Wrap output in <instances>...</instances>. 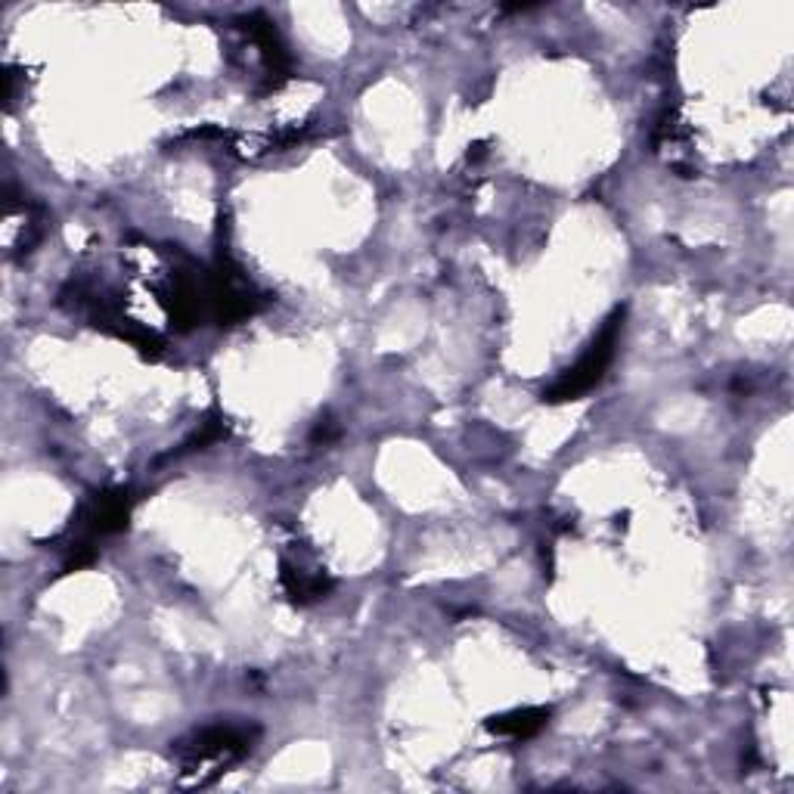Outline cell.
Listing matches in <instances>:
<instances>
[{"label":"cell","mask_w":794,"mask_h":794,"mask_svg":"<svg viewBox=\"0 0 794 794\" xmlns=\"http://www.w3.org/2000/svg\"><path fill=\"white\" fill-rule=\"evenodd\" d=\"M621 323H624V311H615V314L605 320V326H602L600 335L593 339V345L586 348L584 358L577 360L569 373L562 375L553 389L546 391V398H550V401H574V398L586 394V391L593 389V385H600L605 370H609V366H612V360H615L617 332H621Z\"/></svg>","instance_id":"2"},{"label":"cell","mask_w":794,"mask_h":794,"mask_svg":"<svg viewBox=\"0 0 794 794\" xmlns=\"http://www.w3.org/2000/svg\"><path fill=\"white\" fill-rule=\"evenodd\" d=\"M546 711L543 707H525V711H512L506 717H496L491 723V733L510 735V738H527V735L540 733L546 726Z\"/></svg>","instance_id":"4"},{"label":"cell","mask_w":794,"mask_h":794,"mask_svg":"<svg viewBox=\"0 0 794 794\" xmlns=\"http://www.w3.org/2000/svg\"><path fill=\"white\" fill-rule=\"evenodd\" d=\"M280 581H283L285 596H289V600L301 602V605L323 600L332 586L326 574H320V571H308L304 565H295V562H289V559H283V562H280Z\"/></svg>","instance_id":"3"},{"label":"cell","mask_w":794,"mask_h":794,"mask_svg":"<svg viewBox=\"0 0 794 794\" xmlns=\"http://www.w3.org/2000/svg\"><path fill=\"white\" fill-rule=\"evenodd\" d=\"M227 438V425L221 416H211V420H205L199 429H195V435L183 444V450H205L209 444H214V441H224Z\"/></svg>","instance_id":"5"},{"label":"cell","mask_w":794,"mask_h":794,"mask_svg":"<svg viewBox=\"0 0 794 794\" xmlns=\"http://www.w3.org/2000/svg\"><path fill=\"white\" fill-rule=\"evenodd\" d=\"M255 738L258 730L245 726V723H211L190 738L178 742L174 754H178L180 770L195 776V782L202 785L211 776H218L224 766L242 761L252 751Z\"/></svg>","instance_id":"1"}]
</instances>
